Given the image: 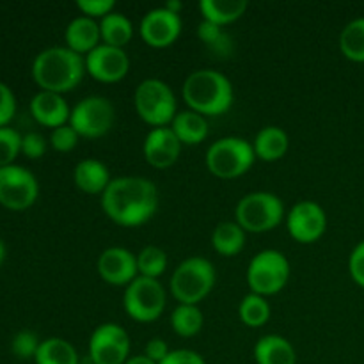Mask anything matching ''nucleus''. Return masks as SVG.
Here are the masks:
<instances>
[{"mask_svg": "<svg viewBox=\"0 0 364 364\" xmlns=\"http://www.w3.org/2000/svg\"><path fill=\"white\" fill-rule=\"evenodd\" d=\"M102 208L117 226H142L159 210V188L151 180L142 176L112 178L102 194Z\"/></svg>", "mask_w": 364, "mask_h": 364, "instance_id": "f257e3e1", "label": "nucleus"}, {"mask_svg": "<svg viewBox=\"0 0 364 364\" xmlns=\"http://www.w3.org/2000/svg\"><path fill=\"white\" fill-rule=\"evenodd\" d=\"M85 73V59L68 46L45 48L32 63V78L39 89L57 95L73 91Z\"/></svg>", "mask_w": 364, "mask_h": 364, "instance_id": "f03ea898", "label": "nucleus"}, {"mask_svg": "<svg viewBox=\"0 0 364 364\" xmlns=\"http://www.w3.org/2000/svg\"><path fill=\"white\" fill-rule=\"evenodd\" d=\"M183 100L188 109L201 116H220L235 102V89L230 78L217 70H196L185 78Z\"/></svg>", "mask_w": 364, "mask_h": 364, "instance_id": "7ed1b4c3", "label": "nucleus"}, {"mask_svg": "<svg viewBox=\"0 0 364 364\" xmlns=\"http://www.w3.org/2000/svg\"><path fill=\"white\" fill-rule=\"evenodd\" d=\"M215 287V267L203 256H191L174 269L169 290L178 304L199 306Z\"/></svg>", "mask_w": 364, "mask_h": 364, "instance_id": "20e7f679", "label": "nucleus"}, {"mask_svg": "<svg viewBox=\"0 0 364 364\" xmlns=\"http://www.w3.org/2000/svg\"><path fill=\"white\" fill-rule=\"evenodd\" d=\"M256 155L252 142L242 137H223L208 146L205 155L206 169L220 180H235L247 173Z\"/></svg>", "mask_w": 364, "mask_h": 364, "instance_id": "39448f33", "label": "nucleus"}, {"mask_svg": "<svg viewBox=\"0 0 364 364\" xmlns=\"http://www.w3.org/2000/svg\"><path fill=\"white\" fill-rule=\"evenodd\" d=\"M134 105L137 116L153 128L171 127L180 112L173 89L160 78H146L137 85Z\"/></svg>", "mask_w": 364, "mask_h": 364, "instance_id": "423d86ee", "label": "nucleus"}, {"mask_svg": "<svg viewBox=\"0 0 364 364\" xmlns=\"http://www.w3.org/2000/svg\"><path fill=\"white\" fill-rule=\"evenodd\" d=\"M284 205L276 194L249 192L235 206V223L245 233H267L283 223Z\"/></svg>", "mask_w": 364, "mask_h": 364, "instance_id": "0eeeda50", "label": "nucleus"}, {"mask_svg": "<svg viewBox=\"0 0 364 364\" xmlns=\"http://www.w3.org/2000/svg\"><path fill=\"white\" fill-rule=\"evenodd\" d=\"M290 272V262L283 252L277 249H265L249 262L245 279L251 294L270 297L287 287Z\"/></svg>", "mask_w": 364, "mask_h": 364, "instance_id": "6e6552de", "label": "nucleus"}, {"mask_svg": "<svg viewBox=\"0 0 364 364\" xmlns=\"http://www.w3.org/2000/svg\"><path fill=\"white\" fill-rule=\"evenodd\" d=\"M167 304V291L159 279L137 276L123 294V308L132 320L141 323L155 322Z\"/></svg>", "mask_w": 364, "mask_h": 364, "instance_id": "1a4fd4ad", "label": "nucleus"}, {"mask_svg": "<svg viewBox=\"0 0 364 364\" xmlns=\"http://www.w3.org/2000/svg\"><path fill=\"white\" fill-rule=\"evenodd\" d=\"M116 121V109L105 96L92 95L71 109L70 124L80 137L100 139L110 132Z\"/></svg>", "mask_w": 364, "mask_h": 364, "instance_id": "9d476101", "label": "nucleus"}, {"mask_svg": "<svg viewBox=\"0 0 364 364\" xmlns=\"http://www.w3.org/2000/svg\"><path fill=\"white\" fill-rule=\"evenodd\" d=\"M39 196L38 178L23 166L0 167V205L9 210L31 208Z\"/></svg>", "mask_w": 364, "mask_h": 364, "instance_id": "9b49d317", "label": "nucleus"}, {"mask_svg": "<svg viewBox=\"0 0 364 364\" xmlns=\"http://www.w3.org/2000/svg\"><path fill=\"white\" fill-rule=\"evenodd\" d=\"M130 348V336L119 323H102L89 338V359L92 364H124L132 358Z\"/></svg>", "mask_w": 364, "mask_h": 364, "instance_id": "f8f14e48", "label": "nucleus"}, {"mask_svg": "<svg viewBox=\"0 0 364 364\" xmlns=\"http://www.w3.org/2000/svg\"><path fill=\"white\" fill-rule=\"evenodd\" d=\"M287 228L290 237L299 244H315L327 231V213L318 203L299 201L287 213Z\"/></svg>", "mask_w": 364, "mask_h": 364, "instance_id": "ddd939ff", "label": "nucleus"}, {"mask_svg": "<svg viewBox=\"0 0 364 364\" xmlns=\"http://www.w3.org/2000/svg\"><path fill=\"white\" fill-rule=\"evenodd\" d=\"M85 71L95 80L103 84H116L121 82L130 71V57L124 48H114L109 45H100L91 53L84 57Z\"/></svg>", "mask_w": 364, "mask_h": 364, "instance_id": "4468645a", "label": "nucleus"}, {"mask_svg": "<svg viewBox=\"0 0 364 364\" xmlns=\"http://www.w3.org/2000/svg\"><path fill=\"white\" fill-rule=\"evenodd\" d=\"M181 34V18L166 7L149 9L141 20V38L151 48H167Z\"/></svg>", "mask_w": 364, "mask_h": 364, "instance_id": "2eb2a0df", "label": "nucleus"}, {"mask_svg": "<svg viewBox=\"0 0 364 364\" xmlns=\"http://www.w3.org/2000/svg\"><path fill=\"white\" fill-rule=\"evenodd\" d=\"M96 269L107 284L127 288L139 276L137 255L124 247H107L98 256Z\"/></svg>", "mask_w": 364, "mask_h": 364, "instance_id": "dca6fc26", "label": "nucleus"}, {"mask_svg": "<svg viewBox=\"0 0 364 364\" xmlns=\"http://www.w3.org/2000/svg\"><path fill=\"white\" fill-rule=\"evenodd\" d=\"M183 144L178 141L171 127L151 128L146 135L144 144H142V153H144L146 162L155 169H167L174 166L180 159V153Z\"/></svg>", "mask_w": 364, "mask_h": 364, "instance_id": "f3484780", "label": "nucleus"}, {"mask_svg": "<svg viewBox=\"0 0 364 364\" xmlns=\"http://www.w3.org/2000/svg\"><path fill=\"white\" fill-rule=\"evenodd\" d=\"M31 114L39 124L55 130V128L70 123L71 109L63 95L39 91L31 100Z\"/></svg>", "mask_w": 364, "mask_h": 364, "instance_id": "a211bd4d", "label": "nucleus"}, {"mask_svg": "<svg viewBox=\"0 0 364 364\" xmlns=\"http://www.w3.org/2000/svg\"><path fill=\"white\" fill-rule=\"evenodd\" d=\"M64 41H66L68 48L73 50L78 55L85 57L96 46L102 45L100 21L84 16V14L73 18L64 31Z\"/></svg>", "mask_w": 364, "mask_h": 364, "instance_id": "6ab92c4d", "label": "nucleus"}, {"mask_svg": "<svg viewBox=\"0 0 364 364\" xmlns=\"http://www.w3.org/2000/svg\"><path fill=\"white\" fill-rule=\"evenodd\" d=\"M73 181L78 191H82L84 194L102 196L110 185L112 178H110L109 167L102 160L84 159L75 166Z\"/></svg>", "mask_w": 364, "mask_h": 364, "instance_id": "aec40b11", "label": "nucleus"}, {"mask_svg": "<svg viewBox=\"0 0 364 364\" xmlns=\"http://www.w3.org/2000/svg\"><path fill=\"white\" fill-rule=\"evenodd\" d=\"M255 361L258 364H297V352L287 338L267 334L256 341Z\"/></svg>", "mask_w": 364, "mask_h": 364, "instance_id": "412c9836", "label": "nucleus"}, {"mask_svg": "<svg viewBox=\"0 0 364 364\" xmlns=\"http://www.w3.org/2000/svg\"><path fill=\"white\" fill-rule=\"evenodd\" d=\"M171 130L178 137V141L183 146H196L201 144L208 137V121L205 116L187 109L176 114V117L171 123Z\"/></svg>", "mask_w": 364, "mask_h": 364, "instance_id": "4be33fe9", "label": "nucleus"}, {"mask_svg": "<svg viewBox=\"0 0 364 364\" xmlns=\"http://www.w3.org/2000/svg\"><path fill=\"white\" fill-rule=\"evenodd\" d=\"M290 146L288 134L279 127H265L256 134L252 148L256 159L263 162H277L283 159Z\"/></svg>", "mask_w": 364, "mask_h": 364, "instance_id": "5701e85b", "label": "nucleus"}, {"mask_svg": "<svg viewBox=\"0 0 364 364\" xmlns=\"http://www.w3.org/2000/svg\"><path fill=\"white\" fill-rule=\"evenodd\" d=\"M247 7L249 4L245 0H201L199 2L203 20L212 21L220 27L240 20Z\"/></svg>", "mask_w": 364, "mask_h": 364, "instance_id": "b1692460", "label": "nucleus"}, {"mask_svg": "<svg viewBox=\"0 0 364 364\" xmlns=\"http://www.w3.org/2000/svg\"><path fill=\"white\" fill-rule=\"evenodd\" d=\"M212 245L217 255L233 258L245 247V231L235 220H224L212 233Z\"/></svg>", "mask_w": 364, "mask_h": 364, "instance_id": "393cba45", "label": "nucleus"}, {"mask_svg": "<svg viewBox=\"0 0 364 364\" xmlns=\"http://www.w3.org/2000/svg\"><path fill=\"white\" fill-rule=\"evenodd\" d=\"M100 32H102L103 45L124 48L134 38V25L123 13L112 11L100 20Z\"/></svg>", "mask_w": 364, "mask_h": 364, "instance_id": "a878e982", "label": "nucleus"}, {"mask_svg": "<svg viewBox=\"0 0 364 364\" xmlns=\"http://www.w3.org/2000/svg\"><path fill=\"white\" fill-rule=\"evenodd\" d=\"M36 364H80L78 352L73 345L64 338H46L41 341L38 354L34 358Z\"/></svg>", "mask_w": 364, "mask_h": 364, "instance_id": "bb28decb", "label": "nucleus"}, {"mask_svg": "<svg viewBox=\"0 0 364 364\" xmlns=\"http://www.w3.org/2000/svg\"><path fill=\"white\" fill-rule=\"evenodd\" d=\"M205 316L199 306L178 304L171 313V327L180 338H192L201 333Z\"/></svg>", "mask_w": 364, "mask_h": 364, "instance_id": "cd10ccee", "label": "nucleus"}, {"mask_svg": "<svg viewBox=\"0 0 364 364\" xmlns=\"http://www.w3.org/2000/svg\"><path fill=\"white\" fill-rule=\"evenodd\" d=\"M340 50L352 63H364V16L345 25L340 34Z\"/></svg>", "mask_w": 364, "mask_h": 364, "instance_id": "c85d7f7f", "label": "nucleus"}, {"mask_svg": "<svg viewBox=\"0 0 364 364\" xmlns=\"http://www.w3.org/2000/svg\"><path fill=\"white\" fill-rule=\"evenodd\" d=\"M270 304L267 297L256 294H247L238 304L240 322L247 327H263L270 320Z\"/></svg>", "mask_w": 364, "mask_h": 364, "instance_id": "c756f323", "label": "nucleus"}, {"mask_svg": "<svg viewBox=\"0 0 364 364\" xmlns=\"http://www.w3.org/2000/svg\"><path fill=\"white\" fill-rule=\"evenodd\" d=\"M167 263H169V259H167V255L164 249L156 247V245H146L137 255L139 276L159 279L160 276L166 274Z\"/></svg>", "mask_w": 364, "mask_h": 364, "instance_id": "7c9ffc66", "label": "nucleus"}, {"mask_svg": "<svg viewBox=\"0 0 364 364\" xmlns=\"http://www.w3.org/2000/svg\"><path fill=\"white\" fill-rule=\"evenodd\" d=\"M21 137L23 135L14 128H0V167L13 166L16 156L21 153Z\"/></svg>", "mask_w": 364, "mask_h": 364, "instance_id": "2f4dec72", "label": "nucleus"}, {"mask_svg": "<svg viewBox=\"0 0 364 364\" xmlns=\"http://www.w3.org/2000/svg\"><path fill=\"white\" fill-rule=\"evenodd\" d=\"M39 345H41V341H39L38 334L32 333V331H20V333L14 334L13 341H11V350L20 359H34Z\"/></svg>", "mask_w": 364, "mask_h": 364, "instance_id": "473e14b6", "label": "nucleus"}, {"mask_svg": "<svg viewBox=\"0 0 364 364\" xmlns=\"http://www.w3.org/2000/svg\"><path fill=\"white\" fill-rule=\"evenodd\" d=\"M80 135L75 132V128L70 123L63 124V127L55 128L50 134V146L59 153H70L77 148Z\"/></svg>", "mask_w": 364, "mask_h": 364, "instance_id": "72a5a7b5", "label": "nucleus"}, {"mask_svg": "<svg viewBox=\"0 0 364 364\" xmlns=\"http://www.w3.org/2000/svg\"><path fill=\"white\" fill-rule=\"evenodd\" d=\"M77 7L84 16L100 21L107 14L112 13L114 7H116V2L114 0H78Z\"/></svg>", "mask_w": 364, "mask_h": 364, "instance_id": "f704fd0d", "label": "nucleus"}, {"mask_svg": "<svg viewBox=\"0 0 364 364\" xmlns=\"http://www.w3.org/2000/svg\"><path fill=\"white\" fill-rule=\"evenodd\" d=\"M46 148H48V142H46V139L39 132H28V134L21 137V153L27 159H41L46 153Z\"/></svg>", "mask_w": 364, "mask_h": 364, "instance_id": "c9c22d12", "label": "nucleus"}, {"mask_svg": "<svg viewBox=\"0 0 364 364\" xmlns=\"http://www.w3.org/2000/svg\"><path fill=\"white\" fill-rule=\"evenodd\" d=\"M16 114V98L7 84L0 80V128L7 127Z\"/></svg>", "mask_w": 364, "mask_h": 364, "instance_id": "e433bc0d", "label": "nucleus"}, {"mask_svg": "<svg viewBox=\"0 0 364 364\" xmlns=\"http://www.w3.org/2000/svg\"><path fill=\"white\" fill-rule=\"evenodd\" d=\"M348 272L358 287L364 288V240L359 242L348 258Z\"/></svg>", "mask_w": 364, "mask_h": 364, "instance_id": "4c0bfd02", "label": "nucleus"}, {"mask_svg": "<svg viewBox=\"0 0 364 364\" xmlns=\"http://www.w3.org/2000/svg\"><path fill=\"white\" fill-rule=\"evenodd\" d=\"M198 36L203 43H206V45H210V46L223 45L220 41H224V39H226V36H224L223 27H220V25H215V23H212V21H206V20H203L201 23H199Z\"/></svg>", "mask_w": 364, "mask_h": 364, "instance_id": "58836bf2", "label": "nucleus"}, {"mask_svg": "<svg viewBox=\"0 0 364 364\" xmlns=\"http://www.w3.org/2000/svg\"><path fill=\"white\" fill-rule=\"evenodd\" d=\"M160 364H206V361L198 352L188 350V348H178V350H171L169 355Z\"/></svg>", "mask_w": 364, "mask_h": 364, "instance_id": "ea45409f", "label": "nucleus"}, {"mask_svg": "<svg viewBox=\"0 0 364 364\" xmlns=\"http://www.w3.org/2000/svg\"><path fill=\"white\" fill-rule=\"evenodd\" d=\"M171 348L169 345L166 343V340H162V338H151V340L146 343V348H144V355L148 359H151L153 363L160 364L164 361V359L169 355Z\"/></svg>", "mask_w": 364, "mask_h": 364, "instance_id": "a19ab883", "label": "nucleus"}, {"mask_svg": "<svg viewBox=\"0 0 364 364\" xmlns=\"http://www.w3.org/2000/svg\"><path fill=\"white\" fill-rule=\"evenodd\" d=\"M164 7H166L167 11H171V13L180 14L181 9H183V4H181L180 0H167V2L164 4Z\"/></svg>", "mask_w": 364, "mask_h": 364, "instance_id": "79ce46f5", "label": "nucleus"}, {"mask_svg": "<svg viewBox=\"0 0 364 364\" xmlns=\"http://www.w3.org/2000/svg\"><path fill=\"white\" fill-rule=\"evenodd\" d=\"M124 364H156V363H153L151 359H148L144 354H142V355H132V358Z\"/></svg>", "mask_w": 364, "mask_h": 364, "instance_id": "37998d69", "label": "nucleus"}, {"mask_svg": "<svg viewBox=\"0 0 364 364\" xmlns=\"http://www.w3.org/2000/svg\"><path fill=\"white\" fill-rule=\"evenodd\" d=\"M6 255H7L6 244H4V240H2V238H0V265H2L4 259H6Z\"/></svg>", "mask_w": 364, "mask_h": 364, "instance_id": "c03bdc74", "label": "nucleus"}]
</instances>
